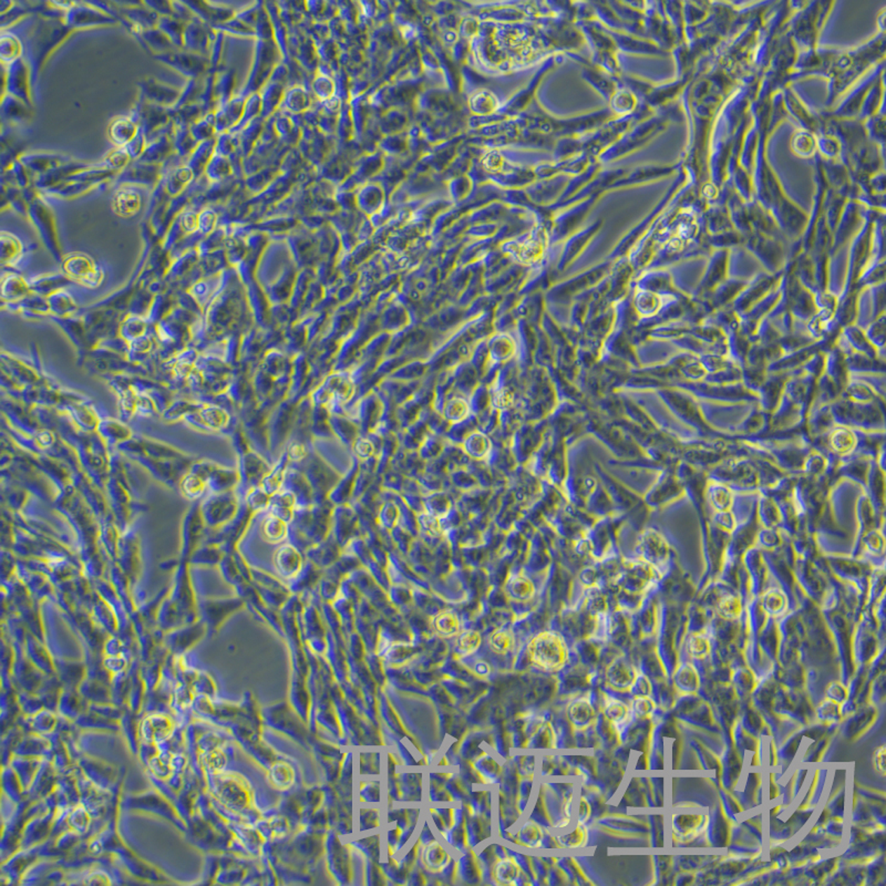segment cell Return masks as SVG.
<instances>
[{
	"mask_svg": "<svg viewBox=\"0 0 886 886\" xmlns=\"http://www.w3.org/2000/svg\"><path fill=\"white\" fill-rule=\"evenodd\" d=\"M71 32L72 29L61 19L41 16L37 24L34 25L29 39L27 41V58L25 59L29 65L32 81L36 79L48 55L53 53L55 47L62 44Z\"/></svg>",
	"mask_w": 886,
	"mask_h": 886,
	"instance_id": "obj_1",
	"label": "cell"
},
{
	"mask_svg": "<svg viewBox=\"0 0 886 886\" xmlns=\"http://www.w3.org/2000/svg\"><path fill=\"white\" fill-rule=\"evenodd\" d=\"M531 661L543 670L556 671L563 668L569 659L567 642L555 632H542L527 645Z\"/></svg>",
	"mask_w": 886,
	"mask_h": 886,
	"instance_id": "obj_2",
	"label": "cell"
},
{
	"mask_svg": "<svg viewBox=\"0 0 886 886\" xmlns=\"http://www.w3.org/2000/svg\"><path fill=\"white\" fill-rule=\"evenodd\" d=\"M131 117L139 124L149 143L172 121V109L154 105L140 97Z\"/></svg>",
	"mask_w": 886,
	"mask_h": 886,
	"instance_id": "obj_3",
	"label": "cell"
},
{
	"mask_svg": "<svg viewBox=\"0 0 886 886\" xmlns=\"http://www.w3.org/2000/svg\"><path fill=\"white\" fill-rule=\"evenodd\" d=\"M3 97L6 95H13L21 100L32 108V97H30V81L32 72L29 65L24 58L18 59L9 66L3 65Z\"/></svg>",
	"mask_w": 886,
	"mask_h": 886,
	"instance_id": "obj_4",
	"label": "cell"
},
{
	"mask_svg": "<svg viewBox=\"0 0 886 886\" xmlns=\"http://www.w3.org/2000/svg\"><path fill=\"white\" fill-rule=\"evenodd\" d=\"M65 24L71 29H81L90 27L109 26L120 21L116 17L105 13L92 3H74L65 15Z\"/></svg>",
	"mask_w": 886,
	"mask_h": 886,
	"instance_id": "obj_5",
	"label": "cell"
},
{
	"mask_svg": "<svg viewBox=\"0 0 886 886\" xmlns=\"http://www.w3.org/2000/svg\"><path fill=\"white\" fill-rule=\"evenodd\" d=\"M162 178V164H149V163L132 161L122 172L114 178L117 187L120 185H133V187H147L154 189Z\"/></svg>",
	"mask_w": 886,
	"mask_h": 886,
	"instance_id": "obj_6",
	"label": "cell"
},
{
	"mask_svg": "<svg viewBox=\"0 0 886 886\" xmlns=\"http://www.w3.org/2000/svg\"><path fill=\"white\" fill-rule=\"evenodd\" d=\"M157 60L162 61L171 68L176 69L189 79L201 78L206 72L209 60L204 55L190 53L187 50H174L162 55H153Z\"/></svg>",
	"mask_w": 886,
	"mask_h": 886,
	"instance_id": "obj_7",
	"label": "cell"
},
{
	"mask_svg": "<svg viewBox=\"0 0 886 886\" xmlns=\"http://www.w3.org/2000/svg\"><path fill=\"white\" fill-rule=\"evenodd\" d=\"M141 98L154 105L173 108L178 103L182 90L162 84L154 78H147L139 82Z\"/></svg>",
	"mask_w": 886,
	"mask_h": 886,
	"instance_id": "obj_8",
	"label": "cell"
},
{
	"mask_svg": "<svg viewBox=\"0 0 886 886\" xmlns=\"http://www.w3.org/2000/svg\"><path fill=\"white\" fill-rule=\"evenodd\" d=\"M605 675L609 687L619 692H630L637 680L634 666L624 657L614 659L606 668Z\"/></svg>",
	"mask_w": 886,
	"mask_h": 886,
	"instance_id": "obj_9",
	"label": "cell"
},
{
	"mask_svg": "<svg viewBox=\"0 0 886 886\" xmlns=\"http://www.w3.org/2000/svg\"><path fill=\"white\" fill-rule=\"evenodd\" d=\"M210 29L206 22L199 17L187 22L184 30V50L197 55H204L209 53L210 47Z\"/></svg>",
	"mask_w": 886,
	"mask_h": 886,
	"instance_id": "obj_10",
	"label": "cell"
},
{
	"mask_svg": "<svg viewBox=\"0 0 886 886\" xmlns=\"http://www.w3.org/2000/svg\"><path fill=\"white\" fill-rule=\"evenodd\" d=\"M18 160L36 178L74 161L70 157L58 153H24Z\"/></svg>",
	"mask_w": 886,
	"mask_h": 886,
	"instance_id": "obj_11",
	"label": "cell"
},
{
	"mask_svg": "<svg viewBox=\"0 0 886 886\" xmlns=\"http://www.w3.org/2000/svg\"><path fill=\"white\" fill-rule=\"evenodd\" d=\"M567 717L569 724L576 730L584 732L595 724L597 715L590 698L581 696L571 700L569 703L567 708Z\"/></svg>",
	"mask_w": 886,
	"mask_h": 886,
	"instance_id": "obj_12",
	"label": "cell"
},
{
	"mask_svg": "<svg viewBox=\"0 0 886 886\" xmlns=\"http://www.w3.org/2000/svg\"><path fill=\"white\" fill-rule=\"evenodd\" d=\"M142 197L138 187L133 185H120L113 194L112 206L114 212L120 216H135L141 209Z\"/></svg>",
	"mask_w": 886,
	"mask_h": 886,
	"instance_id": "obj_13",
	"label": "cell"
},
{
	"mask_svg": "<svg viewBox=\"0 0 886 886\" xmlns=\"http://www.w3.org/2000/svg\"><path fill=\"white\" fill-rule=\"evenodd\" d=\"M162 178L166 192L171 197H176L183 193L197 180L193 171L187 164L176 166L168 172H162Z\"/></svg>",
	"mask_w": 886,
	"mask_h": 886,
	"instance_id": "obj_14",
	"label": "cell"
},
{
	"mask_svg": "<svg viewBox=\"0 0 886 886\" xmlns=\"http://www.w3.org/2000/svg\"><path fill=\"white\" fill-rule=\"evenodd\" d=\"M139 128V124L132 119L131 116L121 117L111 122L108 128V135L117 147H126L135 138Z\"/></svg>",
	"mask_w": 886,
	"mask_h": 886,
	"instance_id": "obj_15",
	"label": "cell"
},
{
	"mask_svg": "<svg viewBox=\"0 0 886 886\" xmlns=\"http://www.w3.org/2000/svg\"><path fill=\"white\" fill-rule=\"evenodd\" d=\"M492 874L494 881L500 885H514L522 875V868L514 857H502L494 863Z\"/></svg>",
	"mask_w": 886,
	"mask_h": 886,
	"instance_id": "obj_16",
	"label": "cell"
},
{
	"mask_svg": "<svg viewBox=\"0 0 886 886\" xmlns=\"http://www.w3.org/2000/svg\"><path fill=\"white\" fill-rule=\"evenodd\" d=\"M138 39L140 40L145 49H147L153 55H162V53L178 50L174 47L173 44L168 39V36L163 34L158 27L151 28V29L143 30L138 36Z\"/></svg>",
	"mask_w": 886,
	"mask_h": 886,
	"instance_id": "obj_17",
	"label": "cell"
},
{
	"mask_svg": "<svg viewBox=\"0 0 886 886\" xmlns=\"http://www.w3.org/2000/svg\"><path fill=\"white\" fill-rule=\"evenodd\" d=\"M214 141L212 139L207 141L201 142L197 145L194 152L192 153L191 157L187 159V166L193 171L195 178H202L204 174L205 168L207 164L213 158V151H214Z\"/></svg>",
	"mask_w": 886,
	"mask_h": 886,
	"instance_id": "obj_18",
	"label": "cell"
},
{
	"mask_svg": "<svg viewBox=\"0 0 886 886\" xmlns=\"http://www.w3.org/2000/svg\"><path fill=\"white\" fill-rule=\"evenodd\" d=\"M30 107L22 103L21 100L13 97L11 95H6L3 97V105H1V114H3V120H8V122H15L18 124L21 121L29 120L32 118V113Z\"/></svg>",
	"mask_w": 886,
	"mask_h": 886,
	"instance_id": "obj_19",
	"label": "cell"
},
{
	"mask_svg": "<svg viewBox=\"0 0 886 886\" xmlns=\"http://www.w3.org/2000/svg\"><path fill=\"white\" fill-rule=\"evenodd\" d=\"M527 746L538 749H551L556 746V734L553 726L546 720H541L530 732Z\"/></svg>",
	"mask_w": 886,
	"mask_h": 886,
	"instance_id": "obj_20",
	"label": "cell"
},
{
	"mask_svg": "<svg viewBox=\"0 0 886 886\" xmlns=\"http://www.w3.org/2000/svg\"><path fill=\"white\" fill-rule=\"evenodd\" d=\"M604 715L617 728L626 726L632 717V710L621 700L609 697L603 707Z\"/></svg>",
	"mask_w": 886,
	"mask_h": 886,
	"instance_id": "obj_21",
	"label": "cell"
},
{
	"mask_svg": "<svg viewBox=\"0 0 886 886\" xmlns=\"http://www.w3.org/2000/svg\"><path fill=\"white\" fill-rule=\"evenodd\" d=\"M187 24L173 16H161L159 19L158 28L163 34L168 36L174 47L178 50H184L183 36Z\"/></svg>",
	"mask_w": 886,
	"mask_h": 886,
	"instance_id": "obj_22",
	"label": "cell"
},
{
	"mask_svg": "<svg viewBox=\"0 0 886 886\" xmlns=\"http://www.w3.org/2000/svg\"><path fill=\"white\" fill-rule=\"evenodd\" d=\"M98 182H62V183L41 191L44 194L55 195L59 197H74L86 194L90 190L99 187Z\"/></svg>",
	"mask_w": 886,
	"mask_h": 886,
	"instance_id": "obj_23",
	"label": "cell"
},
{
	"mask_svg": "<svg viewBox=\"0 0 886 886\" xmlns=\"http://www.w3.org/2000/svg\"><path fill=\"white\" fill-rule=\"evenodd\" d=\"M517 842L523 847L530 849H538L544 841V831L542 826L534 821L527 820L520 826L517 833Z\"/></svg>",
	"mask_w": 886,
	"mask_h": 886,
	"instance_id": "obj_24",
	"label": "cell"
},
{
	"mask_svg": "<svg viewBox=\"0 0 886 886\" xmlns=\"http://www.w3.org/2000/svg\"><path fill=\"white\" fill-rule=\"evenodd\" d=\"M0 47H1V61L5 66H9L11 63L22 58V53L24 48L21 45L20 40L17 37L16 34H11V32H1V41H0Z\"/></svg>",
	"mask_w": 886,
	"mask_h": 886,
	"instance_id": "obj_25",
	"label": "cell"
},
{
	"mask_svg": "<svg viewBox=\"0 0 886 886\" xmlns=\"http://www.w3.org/2000/svg\"><path fill=\"white\" fill-rule=\"evenodd\" d=\"M199 145V142L192 135L190 126H176V134H174V151L180 158L187 160L191 157L192 153L194 152Z\"/></svg>",
	"mask_w": 886,
	"mask_h": 886,
	"instance_id": "obj_26",
	"label": "cell"
},
{
	"mask_svg": "<svg viewBox=\"0 0 886 886\" xmlns=\"http://www.w3.org/2000/svg\"><path fill=\"white\" fill-rule=\"evenodd\" d=\"M561 847L565 849H581L588 845V828L586 824L582 822H577L574 828L567 833L562 834L557 837Z\"/></svg>",
	"mask_w": 886,
	"mask_h": 886,
	"instance_id": "obj_27",
	"label": "cell"
},
{
	"mask_svg": "<svg viewBox=\"0 0 886 886\" xmlns=\"http://www.w3.org/2000/svg\"><path fill=\"white\" fill-rule=\"evenodd\" d=\"M534 592L535 588L532 581L523 575L512 577L508 584V593L510 597L514 600H519V601L530 600L534 595Z\"/></svg>",
	"mask_w": 886,
	"mask_h": 886,
	"instance_id": "obj_28",
	"label": "cell"
},
{
	"mask_svg": "<svg viewBox=\"0 0 886 886\" xmlns=\"http://www.w3.org/2000/svg\"><path fill=\"white\" fill-rule=\"evenodd\" d=\"M475 769L484 781L493 782L502 774L500 763L488 753H483L480 758L475 761Z\"/></svg>",
	"mask_w": 886,
	"mask_h": 886,
	"instance_id": "obj_29",
	"label": "cell"
},
{
	"mask_svg": "<svg viewBox=\"0 0 886 886\" xmlns=\"http://www.w3.org/2000/svg\"><path fill=\"white\" fill-rule=\"evenodd\" d=\"M489 644H490L491 649L494 653L505 655V654L513 652L514 647H515V638H514V635L512 634L511 630L502 628V630H496L491 635Z\"/></svg>",
	"mask_w": 886,
	"mask_h": 886,
	"instance_id": "obj_30",
	"label": "cell"
},
{
	"mask_svg": "<svg viewBox=\"0 0 886 886\" xmlns=\"http://www.w3.org/2000/svg\"><path fill=\"white\" fill-rule=\"evenodd\" d=\"M435 628L442 636H454L460 630L459 619L454 613L446 611L440 614L435 619Z\"/></svg>",
	"mask_w": 886,
	"mask_h": 886,
	"instance_id": "obj_31",
	"label": "cell"
},
{
	"mask_svg": "<svg viewBox=\"0 0 886 886\" xmlns=\"http://www.w3.org/2000/svg\"><path fill=\"white\" fill-rule=\"evenodd\" d=\"M482 637L475 630H465L460 635L456 642V649L461 655H472L480 648Z\"/></svg>",
	"mask_w": 886,
	"mask_h": 886,
	"instance_id": "obj_32",
	"label": "cell"
},
{
	"mask_svg": "<svg viewBox=\"0 0 886 886\" xmlns=\"http://www.w3.org/2000/svg\"><path fill=\"white\" fill-rule=\"evenodd\" d=\"M214 119H216V116L212 114V113H209V114L203 117L202 119H199V120L197 121L195 124H193L191 126H190L192 135L194 137V139L197 140L199 143L207 141V140H210L211 137H212L213 131H214V126H216V124H214Z\"/></svg>",
	"mask_w": 886,
	"mask_h": 886,
	"instance_id": "obj_33",
	"label": "cell"
},
{
	"mask_svg": "<svg viewBox=\"0 0 886 886\" xmlns=\"http://www.w3.org/2000/svg\"><path fill=\"white\" fill-rule=\"evenodd\" d=\"M131 162V158H130L128 153L126 152V150L124 147H117L116 150H113L107 155V158L105 159L103 163L105 168H108V170L119 174Z\"/></svg>",
	"mask_w": 886,
	"mask_h": 886,
	"instance_id": "obj_34",
	"label": "cell"
},
{
	"mask_svg": "<svg viewBox=\"0 0 886 886\" xmlns=\"http://www.w3.org/2000/svg\"><path fill=\"white\" fill-rule=\"evenodd\" d=\"M449 854L438 843L430 845L427 849V863L433 871H441L449 863Z\"/></svg>",
	"mask_w": 886,
	"mask_h": 886,
	"instance_id": "obj_35",
	"label": "cell"
},
{
	"mask_svg": "<svg viewBox=\"0 0 886 886\" xmlns=\"http://www.w3.org/2000/svg\"><path fill=\"white\" fill-rule=\"evenodd\" d=\"M147 145V138H145V133L142 132L141 128H139V132H138L135 138L124 149L126 150V152L128 153L132 161H137L141 158V155L145 152Z\"/></svg>",
	"mask_w": 886,
	"mask_h": 886,
	"instance_id": "obj_36",
	"label": "cell"
},
{
	"mask_svg": "<svg viewBox=\"0 0 886 886\" xmlns=\"http://www.w3.org/2000/svg\"><path fill=\"white\" fill-rule=\"evenodd\" d=\"M654 703L649 698L646 696H638L635 698L634 703H633V711L635 715L638 717H647L650 713H653Z\"/></svg>",
	"mask_w": 886,
	"mask_h": 886,
	"instance_id": "obj_37",
	"label": "cell"
},
{
	"mask_svg": "<svg viewBox=\"0 0 886 886\" xmlns=\"http://www.w3.org/2000/svg\"><path fill=\"white\" fill-rule=\"evenodd\" d=\"M285 531L286 529L284 522H282L279 519H276V517L275 519H272V521H270V522H267V524H266L265 527V532L266 535H267V538H270V540L275 541V542L283 540L284 535H285Z\"/></svg>",
	"mask_w": 886,
	"mask_h": 886,
	"instance_id": "obj_38",
	"label": "cell"
},
{
	"mask_svg": "<svg viewBox=\"0 0 886 886\" xmlns=\"http://www.w3.org/2000/svg\"><path fill=\"white\" fill-rule=\"evenodd\" d=\"M576 812V821L577 822H582V824H586L590 820V816H592V807H590V801L586 798L583 797V795L578 797Z\"/></svg>",
	"mask_w": 886,
	"mask_h": 886,
	"instance_id": "obj_39",
	"label": "cell"
},
{
	"mask_svg": "<svg viewBox=\"0 0 886 886\" xmlns=\"http://www.w3.org/2000/svg\"><path fill=\"white\" fill-rule=\"evenodd\" d=\"M145 4L160 16H173L172 1H147Z\"/></svg>",
	"mask_w": 886,
	"mask_h": 886,
	"instance_id": "obj_40",
	"label": "cell"
},
{
	"mask_svg": "<svg viewBox=\"0 0 886 886\" xmlns=\"http://www.w3.org/2000/svg\"><path fill=\"white\" fill-rule=\"evenodd\" d=\"M475 671H477V674L479 675V676H489V675L491 674L490 665H489L487 661H479V663H477V665H475Z\"/></svg>",
	"mask_w": 886,
	"mask_h": 886,
	"instance_id": "obj_41",
	"label": "cell"
}]
</instances>
